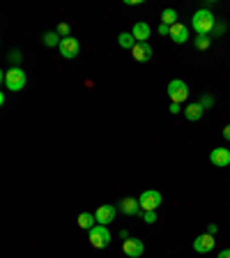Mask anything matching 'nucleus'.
Segmentation results:
<instances>
[{
	"mask_svg": "<svg viewBox=\"0 0 230 258\" xmlns=\"http://www.w3.org/2000/svg\"><path fill=\"white\" fill-rule=\"evenodd\" d=\"M214 23H216V19H214V14L205 7V10H198L196 14H193V19H191V26H193V30L198 32V35H209L212 32V28H214Z\"/></svg>",
	"mask_w": 230,
	"mask_h": 258,
	"instance_id": "nucleus-1",
	"label": "nucleus"
},
{
	"mask_svg": "<svg viewBox=\"0 0 230 258\" xmlns=\"http://www.w3.org/2000/svg\"><path fill=\"white\" fill-rule=\"evenodd\" d=\"M3 83H5L7 90L19 92L26 88V72L21 67H12L10 72H3Z\"/></svg>",
	"mask_w": 230,
	"mask_h": 258,
	"instance_id": "nucleus-2",
	"label": "nucleus"
},
{
	"mask_svg": "<svg viewBox=\"0 0 230 258\" xmlns=\"http://www.w3.org/2000/svg\"><path fill=\"white\" fill-rule=\"evenodd\" d=\"M138 203H140V210H143V212H157V208L164 203V199H161V194L157 191V189H147V191L140 194Z\"/></svg>",
	"mask_w": 230,
	"mask_h": 258,
	"instance_id": "nucleus-3",
	"label": "nucleus"
},
{
	"mask_svg": "<svg viewBox=\"0 0 230 258\" xmlns=\"http://www.w3.org/2000/svg\"><path fill=\"white\" fill-rule=\"evenodd\" d=\"M88 233H90V244H92V247L104 249V247H108V244H111V231H108L106 226L97 224L95 228H90Z\"/></svg>",
	"mask_w": 230,
	"mask_h": 258,
	"instance_id": "nucleus-4",
	"label": "nucleus"
},
{
	"mask_svg": "<svg viewBox=\"0 0 230 258\" xmlns=\"http://www.w3.org/2000/svg\"><path fill=\"white\" fill-rule=\"evenodd\" d=\"M168 97L173 99V104H182L189 99V86L180 79H173L168 83Z\"/></svg>",
	"mask_w": 230,
	"mask_h": 258,
	"instance_id": "nucleus-5",
	"label": "nucleus"
},
{
	"mask_svg": "<svg viewBox=\"0 0 230 258\" xmlns=\"http://www.w3.org/2000/svg\"><path fill=\"white\" fill-rule=\"evenodd\" d=\"M58 48H60V55H62V58L71 60V58H76V55H79L81 44H79V39H76V37H64L62 42H60Z\"/></svg>",
	"mask_w": 230,
	"mask_h": 258,
	"instance_id": "nucleus-6",
	"label": "nucleus"
},
{
	"mask_svg": "<svg viewBox=\"0 0 230 258\" xmlns=\"http://www.w3.org/2000/svg\"><path fill=\"white\" fill-rule=\"evenodd\" d=\"M122 251L127 253V256H131V258H140V256H143V251H145L143 240H136V237L124 240L122 242Z\"/></svg>",
	"mask_w": 230,
	"mask_h": 258,
	"instance_id": "nucleus-7",
	"label": "nucleus"
},
{
	"mask_svg": "<svg viewBox=\"0 0 230 258\" xmlns=\"http://www.w3.org/2000/svg\"><path fill=\"white\" fill-rule=\"evenodd\" d=\"M209 161L219 168L230 166V150L228 148H214V150L209 152Z\"/></svg>",
	"mask_w": 230,
	"mask_h": 258,
	"instance_id": "nucleus-8",
	"label": "nucleus"
},
{
	"mask_svg": "<svg viewBox=\"0 0 230 258\" xmlns=\"http://www.w3.org/2000/svg\"><path fill=\"white\" fill-rule=\"evenodd\" d=\"M193 249H196L198 253H209L212 249H214V235H209V233L198 235L196 240H193Z\"/></svg>",
	"mask_w": 230,
	"mask_h": 258,
	"instance_id": "nucleus-9",
	"label": "nucleus"
},
{
	"mask_svg": "<svg viewBox=\"0 0 230 258\" xmlns=\"http://www.w3.org/2000/svg\"><path fill=\"white\" fill-rule=\"evenodd\" d=\"M131 53H134V60H138V62H150L155 51H152V46L147 42H138L134 46V51H131Z\"/></svg>",
	"mask_w": 230,
	"mask_h": 258,
	"instance_id": "nucleus-10",
	"label": "nucleus"
},
{
	"mask_svg": "<svg viewBox=\"0 0 230 258\" xmlns=\"http://www.w3.org/2000/svg\"><path fill=\"white\" fill-rule=\"evenodd\" d=\"M115 212H118V208H113V205H102V208L95 212L97 217V224H102V226H108L113 219H115Z\"/></svg>",
	"mask_w": 230,
	"mask_h": 258,
	"instance_id": "nucleus-11",
	"label": "nucleus"
},
{
	"mask_svg": "<svg viewBox=\"0 0 230 258\" xmlns=\"http://www.w3.org/2000/svg\"><path fill=\"white\" fill-rule=\"evenodd\" d=\"M118 210L122 212V215H140V203L136 199H122L118 205Z\"/></svg>",
	"mask_w": 230,
	"mask_h": 258,
	"instance_id": "nucleus-12",
	"label": "nucleus"
},
{
	"mask_svg": "<svg viewBox=\"0 0 230 258\" xmlns=\"http://www.w3.org/2000/svg\"><path fill=\"white\" fill-rule=\"evenodd\" d=\"M171 39L175 44H184L189 39V28L182 26V23H175V26H171Z\"/></svg>",
	"mask_w": 230,
	"mask_h": 258,
	"instance_id": "nucleus-13",
	"label": "nucleus"
},
{
	"mask_svg": "<svg viewBox=\"0 0 230 258\" xmlns=\"http://www.w3.org/2000/svg\"><path fill=\"white\" fill-rule=\"evenodd\" d=\"M203 113H205V108L200 106V102H196V104H189V106L184 108V118L191 120V122H198V120L203 118Z\"/></svg>",
	"mask_w": 230,
	"mask_h": 258,
	"instance_id": "nucleus-14",
	"label": "nucleus"
},
{
	"mask_svg": "<svg viewBox=\"0 0 230 258\" xmlns=\"http://www.w3.org/2000/svg\"><path fill=\"white\" fill-rule=\"evenodd\" d=\"M131 35L136 37V42H147V37H150V26L145 21H138L134 26V30H131Z\"/></svg>",
	"mask_w": 230,
	"mask_h": 258,
	"instance_id": "nucleus-15",
	"label": "nucleus"
},
{
	"mask_svg": "<svg viewBox=\"0 0 230 258\" xmlns=\"http://www.w3.org/2000/svg\"><path fill=\"white\" fill-rule=\"evenodd\" d=\"M118 44H120L122 48H127V51H134V46H136L138 42H136V37L131 35V32H122V35L118 37Z\"/></svg>",
	"mask_w": 230,
	"mask_h": 258,
	"instance_id": "nucleus-16",
	"label": "nucleus"
},
{
	"mask_svg": "<svg viewBox=\"0 0 230 258\" xmlns=\"http://www.w3.org/2000/svg\"><path fill=\"white\" fill-rule=\"evenodd\" d=\"M95 221H97V217L90 215V212H81V215H79V226H81V228H86V231L95 228V226H97Z\"/></svg>",
	"mask_w": 230,
	"mask_h": 258,
	"instance_id": "nucleus-17",
	"label": "nucleus"
},
{
	"mask_svg": "<svg viewBox=\"0 0 230 258\" xmlns=\"http://www.w3.org/2000/svg\"><path fill=\"white\" fill-rule=\"evenodd\" d=\"M161 23H164V26H175V23H177V12L173 10V7L164 10V12H161Z\"/></svg>",
	"mask_w": 230,
	"mask_h": 258,
	"instance_id": "nucleus-18",
	"label": "nucleus"
},
{
	"mask_svg": "<svg viewBox=\"0 0 230 258\" xmlns=\"http://www.w3.org/2000/svg\"><path fill=\"white\" fill-rule=\"evenodd\" d=\"M60 42H62V37H60L58 32H46V35H44V44H46V46H60Z\"/></svg>",
	"mask_w": 230,
	"mask_h": 258,
	"instance_id": "nucleus-19",
	"label": "nucleus"
},
{
	"mask_svg": "<svg viewBox=\"0 0 230 258\" xmlns=\"http://www.w3.org/2000/svg\"><path fill=\"white\" fill-rule=\"evenodd\" d=\"M193 44H196V48H198V51H205V48H209L212 39H209V35H198V37L193 39Z\"/></svg>",
	"mask_w": 230,
	"mask_h": 258,
	"instance_id": "nucleus-20",
	"label": "nucleus"
},
{
	"mask_svg": "<svg viewBox=\"0 0 230 258\" xmlns=\"http://www.w3.org/2000/svg\"><path fill=\"white\" fill-rule=\"evenodd\" d=\"M58 35H60V37H71V28H69V23H60V26H58Z\"/></svg>",
	"mask_w": 230,
	"mask_h": 258,
	"instance_id": "nucleus-21",
	"label": "nucleus"
},
{
	"mask_svg": "<svg viewBox=\"0 0 230 258\" xmlns=\"http://www.w3.org/2000/svg\"><path fill=\"white\" fill-rule=\"evenodd\" d=\"M7 60H10V62L16 67V64L21 62V53H19V51H10V55H7Z\"/></svg>",
	"mask_w": 230,
	"mask_h": 258,
	"instance_id": "nucleus-22",
	"label": "nucleus"
},
{
	"mask_svg": "<svg viewBox=\"0 0 230 258\" xmlns=\"http://www.w3.org/2000/svg\"><path fill=\"white\" fill-rule=\"evenodd\" d=\"M200 106H203V108H209V106H214V99H212V95H205L203 99H200Z\"/></svg>",
	"mask_w": 230,
	"mask_h": 258,
	"instance_id": "nucleus-23",
	"label": "nucleus"
},
{
	"mask_svg": "<svg viewBox=\"0 0 230 258\" xmlns=\"http://www.w3.org/2000/svg\"><path fill=\"white\" fill-rule=\"evenodd\" d=\"M143 219H145V224H155V221H157V212H143Z\"/></svg>",
	"mask_w": 230,
	"mask_h": 258,
	"instance_id": "nucleus-24",
	"label": "nucleus"
},
{
	"mask_svg": "<svg viewBox=\"0 0 230 258\" xmlns=\"http://www.w3.org/2000/svg\"><path fill=\"white\" fill-rule=\"evenodd\" d=\"M159 35H171V26H164V23H159Z\"/></svg>",
	"mask_w": 230,
	"mask_h": 258,
	"instance_id": "nucleus-25",
	"label": "nucleus"
},
{
	"mask_svg": "<svg viewBox=\"0 0 230 258\" xmlns=\"http://www.w3.org/2000/svg\"><path fill=\"white\" fill-rule=\"evenodd\" d=\"M207 233H209V235H216V233H219V226H216V224H209L207 226Z\"/></svg>",
	"mask_w": 230,
	"mask_h": 258,
	"instance_id": "nucleus-26",
	"label": "nucleus"
},
{
	"mask_svg": "<svg viewBox=\"0 0 230 258\" xmlns=\"http://www.w3.org/2000/svg\"><path fill=\"white\" fill-rule=\"evenodd\" d=\"M223 139L230 141V124H225V127H223Z\"/></svg>",
	"mask_w": 230,
	"mask_h": 258,
	"instance_id": "nucleus-27",
	"label": "nucleus"
},
{
	"mask_svg": "<svg viewBox=\"0 0 230 258\" xmlns=\"http://www.w3.org/2000/svg\"><path fill=\"white\" fill-rule=\"evenodd\" d=\"M216 258H230V249H223V251H221Z\"/></svg>",
	"mask_w": 230,
	"mask_h": 258,
	"instance_id": "nucleus-28",
	"label": "nucleus"
},
{
	"mask_svg": "<svg viewBox=\"0 0 230 258\" xmlns=\"http://www.w3.org/2000/svg\"><path fill=\"white\" fill-rule=\"evenodd\" d=\"M171 113H180V104H171Z\"/></svg>",
	"mask_w": 230,
	"mask_h": 258,
	"instance_id": "nucleus-29",
	"label": "nucleus"
}]
</instances>
